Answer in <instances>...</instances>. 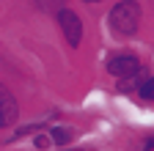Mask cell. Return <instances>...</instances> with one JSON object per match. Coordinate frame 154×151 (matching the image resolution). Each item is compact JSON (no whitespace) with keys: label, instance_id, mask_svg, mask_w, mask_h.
I'll return each mask as SVG.
<instances>
[{"label":"cell","instance_id":"obj_6","mask_svg":"<svg viewBox=\"0 0 154 151\" xmlns=\"http://www.w3.org/2000/svg\"><path fill=\"white\" fill-rule=\"evenodd\" d=\"M72 137H74V132H72V129H52V135H50V140H52V143H58V146L69 143Z\"/></svg>","mask_w":154,"mask_h":151},{"label":"cell","instance_id":"obj_1","mask_svg":"<svg viewBox=\"0 0 154 151\" xmlns=\"http://www.w3.org/2000/svg\"><path fill=\"white\" fill-rule=\"evenodd\" d=\"M138 22H140V6L135 0H121L119 6H113L110 11V25L116 33L121 36H132L138 30Z\"/></svg>","mask_w":154,"mask_h":151},{"label":"cell","instance_id":"obj_9","mask_svg":"<svg viewBox=\"0 0 154 151\" xmlns=\"http://www.w3.org/2000/svg\"><path fill=\"white\" fill-rule=\"evenodd\" d=\"M151 148H154V137H149V140L143 143V151H151Z\"/></svg>","mask_w":154,"mask_h":151},{"label":"cell","instance_id":"obj_5","mask_svg":"<svg viewBox=\"0 0 154 151\" xmlns=\"http://www.w3.org/2000/svg\"><path fill=\"white\" fill-rule=\"evenodd\" d=\"M138 93H140V99H146V102H154V77L143 80V83L138 85Z\"/></svg>","mask_w":154,"mask_h":151},{"label":"cell","instance_id":"obj_2","mask_svg":"<svg viewBox=\"0 0 154 151\" xmlns=\"http://www.w3.org/2000/svg\"><path fill=\"white\" fill-rule=\"evenodd\" d=\"M58 22H61V30L66 36V41L72 47H77L80 39H83V22H80V17H77L74 11H69V8H61V11H58Z\"/></svg>","mask_w":154,"mask_h":151},{"label":"cell","instance_id":"obj_10","mask_svg":"<svg viewBox=\"0 0 154 151\" xmlns=\"http://www.w3.org/2000/svg\"><path fill=\"white\" fill-rule=\"evenodd\" d=\"M85 3H96V0H85Z\"/></svg>","mask_w":154,"mask_h":151},{"label":"cell","instance_id":"obj_4","mask_svg":"<svg viewBox=\"0 0 154 151\" xmlns=\"http://www.w3.org/2000/svg\"><path fill=\"white\" fill-rule=\"evenodd\" d=\"M19 110H17V99L11 96V93L6 88H0V129H6L17 121Z\"/></svg>","mask_w":154,"mask_h":151},{"label":"cell","instance_id":"obj_8","mask_svg":"<svg viewBox=\"0 0 154 151\" xmlns=\"http://www.w3.org/2000/svg\"><path fill=\"white\" fill-rule=\"evenodd\" d=\"M36 146H38V148H47V146H50V137H47V135H38V137H36Z\"/></svg>","mask_w":154,"mask_h":151},{"label":"cell","instance_id":"obj_3","mask_svg":"<svg viewBox=\"0 0 154 151\" xmlns=\"http://www.w3.org/2000/svg\"><path fill=\"white\" fill-rule=\"evenodd\" d=\"M107 71L116 74V77H129V74H138L140 71V61L135 55H116L107 63Z\"/></svg>","mask_w":154,"mask_h":151},{"label":"cell","instance_id":"obj_7","mask_svg":"<svg viewBox=\"0 0 154 151\" xmlns=\"http://www.w3.org/2000/svg\"><path fill=\"white\" fill-rule=\"evenodd\" d=\"M138 85H140V80H138V74H129V77H121V91H138Z\"/></svg>","mask_w":154,"mask_h":151}]
</instances>
